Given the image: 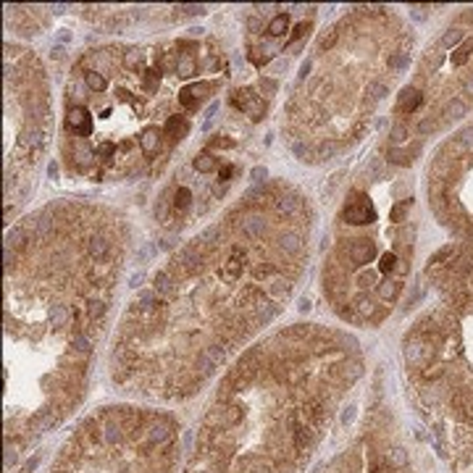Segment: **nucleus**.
<instances>
[{
    "mask_svg": "<svg viewBox=\"0 0 473 473\" xmlns=\"http://www.w3.org/2000/svg\"><path fill=\"white\" fill-rule=\"evenodd\" d=\"M195 168L203 171V174H208L213 168H219V158H213V153H200L195 158Z\"/></svg>",
    "mask_w": 473,
    "mask_h": 473,
    "instance_id": "7ed1b4c3",
    "label": "nucleus"
},
{
    "mask_svg": "<svg viewBox=\"0 0 473 473\" xmlns=\"http://www.w3.org/2000/svg\"><path fill=\"white\" fill-rule=\"evenodd\" d=\"M234 174V166H221L219 168V179H223V181H229V177Z\"/></svg>",
    "mask_w": 473,
    "mask_h": 473,
    "instance_id": "6e6552de",
    "label": "nucleus"
},
{
    "mask_svg": "<svg viewBox=\"0 0 473 473\" xmlns=\"http://www.w3.org/2000/svg\"><path fill=\"white\" fill-rule=\"evenodd\" d=\"M426 192L434 216L460 245L473 248V124L460 129L436 150Z\"/></svg>",
    "mask_w": 473,
    "mask_h": 473,
    "instance_id": "f257e3e1",
    "label": "nucleus"
},
{
    "mask_svg": "<svg viewBox=\"0 0 473 473\" xmlns=\"http://www.w3.org/2000/svg\"><path fill=\"white\" fill-rule=\"evenodd\" d=\"M287 27H290L287 16L279 14V16H274V21L268 24V34H271V37H279V34H284V32H287Z\"/></svg>",
    "mask_w": 473,
    "mask_h": 473,
    "instance_id": "20e7f679",
    "label": "nucleus"
},
{
    "mask_svg": "<svg viewBox=\"0 0 473 473\" xmlns=\"http://www.w3.org/2000/svg\"><path fill=\"white\" fill-rule=\"evenodd\" d=\"M142 274H134V276H132V281H129V284H132V287H139V281H142Z\"/></svg>",
    "mask_w": 473,
    "mask_h": 473,
    "instance_id": "9d476101",
    "label": "nucleus"
},
{
    "mask_svg": "<svg viewBox=\"0 0 473 473\" xmlns=\"http://www.w3.org/2000/svg\"><path fill=\"white\" fill-rule=\"evenodd\" d=\"M84 77V84L92 90V92H103L105 87H108V77L103 74V71H95V69H84L82 71Z\"/></svg>",
    "mask_w": 473,
    "mask_h": 473,
    "instance_id": "f03ea898",
    "label": "nucleus"
},
{
    "mask_svg": "<svg viewBox=\"0 0 473 473\" xmlns=\"http://www.w3.org/2000/svg\"><path fill=\"white\" fill-rule=\"evenodd\" d=\"M261 90H265L271 95V92H276V82L274 79H261Z\"/></svg>",
    "mask_w": 473,
    "mask_h": 473,
    "instance_id": "0eeeda50",
    "label": "nucleus"
},
{
    "mask_svg": "<svg viewBox=\"0 0 473 473\" xmlns=\"http://www.w3.org/2000/svg\"><path fill=\"white\" fill-rule=\"evenodd\" d=\"M229 145H232V139L226 137V134H216V137L210 139V150H213V148H229Z\"/></svg>",
    "mask_w": 473,
    "mask_h": 473,
    "instance_id": "423d86ee",
    "label": "nucleus"
},
{
    "mask_svg": "<svg viewBox=\"0 0 473 473\" xmlns=\"http://www.w3.org/2000/svg\"><path fill=\"white\" fill-rule=\"evenodd\" d=\"M308 32H310V21H308V24H297V27H294V32H292V40H290V48H292L294 40H303Z\"/></svg>",
    "mask_w": 473,
    "mask_h": 473,
    "instance_id": "39448f33",
    "label": "nucleus"
},
{
    "mask_svg": "<svg viewBox=\"0 0 473 473\" xmlns=\"http://www.w3.org/2000/svg\"><path fill=\"white\" fill-rule=\"evenodd\" d=\"M261 177H263V179H265V168H255V171H252V179H255V181H261Z\"/></svg>",
    "mask_w": 473,
    "mask_h": 473,
    "instance_id": "1a4fd4ad",
    "label": "nucleus"
}]
</instances>
